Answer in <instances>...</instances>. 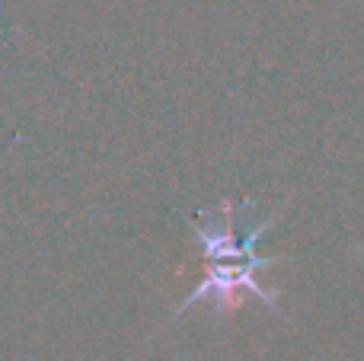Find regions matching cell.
Here are the masks:
<instances>
[{"mask_svg":"<svg viewBox=\"0 0 364 361\" xmlns=\"http://www.w3.org/2000/svg\"><path fill=\"white\" fill-rule=\"evenodd\" d=\"M256 208L252 202H230L227 198L214 211H195L188 217L195 237L205 249V279L198 281L192 294L182 301L179 313L195 304H211L214 311H237L243 304V294H256L265 307L278 311V291L259 281V272L275 266V256H259L256 243L272 224L278 221V211L262 221H246V215Z\"/></svg>","mask_w":364,"mask_h":361,"instance_id":"obj_1","label":"cell"}]
</instances>
